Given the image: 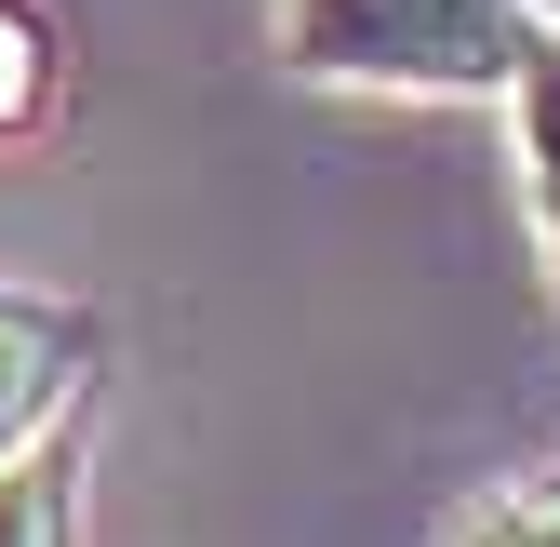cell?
I'll use <instances>...</instances> for the list:
<instances>
[{"label":"cell","mask_w":560,"mask_h":547,"mask_svg":"<svg viewBox=\"0 0 560 547\" xmlns=\"http://www.w3.org/2000/svg\"><path fill=\"white\" fill-rule=\"evenodd\" d=\"M534 40V0H267V54L334 94H508Z\"/></svg>","instance_id":"cell-1"},{"label":"cell","mask_w":560,"mask_h":547,"mask_svg":"<svg viewBox=\"0 0 560 547\" xmlns=\"http://www.w3.org/2000/svg\"><path fill=\"white\" fill-rule=\"evenodd\" d=\"M81 361H94V321H81V307L0 281V467L54 441V415L81 400Z\"/></svg>","instance_id":"cell-2"},{"label":"cell","mask_w":560,"mask_h":547,"mask_svg":"<svg viewBox=\"0 0 560 547\" xmlns=\"http://www.w3.org/2000/svg\"><path fill=\"white\" fill-rule=\"evenodd\" d=\"M521 120V187H534V241H547V281H560V40H534V67L508 81Z\"/></svg>","instance_id":"cell-3"},{"label":"cell","mask_w":560,"mask_h":547,"mask_svg":"<svg viewBox=\"0 0 560 547\" xmlns=\"http://www.w3.org/2000/svg\"><path fill=\"white\" fill-rule=\"evenodd\" d=\"M454 547H560V467H534V481H494V494L454 521Z\"/></svg>","instance_id":"cell-4"},{"label":"cell","mask_w":560,"mask_h":547,"mask_svg":"<svg viewBox=\"0 0 560 547\" xmlns=\"http://www.w3.org/2000/svg\"><path fill=\"white\" fill-rule=\"evenodd\" d=\"M0 547H67V454H14L0 467Z\"/></svg>","instance_id":"cell-5"},{"label":"cell","mask_w":560,"mask_h":547,"mask_svg":"<svg viewBox=\"0 0 560 547\" xmlns=\"http://www.w3.org/2000/svg\"><path fill=\"white\" fill-rule=\"evenodd\" d=\"M40 107H54V40L27 0H0V133H27Z\"/></svg>","instance_id":"cell-6"},{"label":"cell","mask_w":560,"mask_h":547,"mask_svg":"<svg viewBox=\"0 0 560 547\" xmlns=\"http://www.w3.org/2000/svg\"><path fill=\"white\" fill-rule=\"evenodd\" d=\"M534 27H547V40H560V0H534Z\"/></svg>","instance_id":"cell-7"}]
</instances>
